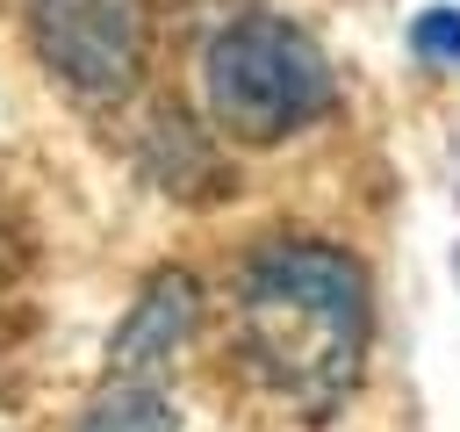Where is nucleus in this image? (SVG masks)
<instances>
[{
	"label": "nucleus",
	"mask_w": 460,
	"mask_h": 432,
	"mask_svg": "<svg viewBox=\"0 0 460 432\" xmlns=\"http://www.w3.org/2000/svg\"><path fill=\"white\" fill-rule=\"evenodd\" d=\"M208 108L244 144H280L331 108L323 50L280 14H237L208 43Z\"/></svg>",
	"instance_id": "2"
},
{
	"label": "nucleus",
	"mask_w": 460,
	"mask_h": 432,
	"mask_svg": "<svg viewBox=\"0 0 460 432\" xmlns=\"http://www.w3.org/2000/svg\"><path fill=\"white\" fill-rule=\"evenodd\" d=\"M237 338L252 374L295 403L331 410L352 396L367 367V281L338 245H266L244 259L237 281Z\"/></svg>",
	"instance_id": "1"
},
{
	"label": "nucleus",
	"mask_w": 460,
	"mask_h": 432,
	"mask_svg": "<svg viewBox=\"0 0 460 432\" xmlns=\"http://www.w3.org/2000/svg\"><path fill=\"white\" fill-rule=\"evenodd\" d=\"M194 324H201V288H194L187 274H158V281L129 302V317L115 324V338H108L115 374H151L158 360H172V353L194 338Z\"/></svg>",
	"instance_id": "4"
},
{
	"label": "nucleus",
	"mask_w": 460,
	"mask_h": 432,
	"mask_svg": "<svg viewBox=\"0 0 460 432\" xmlns=\"http://www.w3.org/2000/svg\"><path fill=\"white\" fill-rule=\"evenodd\" d=\"M79 432H180V418H172V403H165L158 389L115 382V389L79 418Z\"/></svg>",
	"instance_id": "5"
},
{
	"label": "nucleus",
	"mask_w": 460,
	"mask_h": 432,
	"mask_svg": "<svg viewBox=\"0 0 460 432\" xmlns=\"http://www.w3.org/2000/svg\"><path fill=\"white\" fill-rule=\"evenodd\" d=\"M36 58L86 101L137 86L151 50V0H22Z\"/></svg>",
	"instance_id": "3"
},
{
	"label": "nucleus",
	"mask_w": 460,
	"mask_h": 432,
	"mask_svg": "<svg viewBox=\"0 0 460 432\" xmlns=\"http://www.w3.org/2000/svg\"><path fill=\"white\" fill-rule=\"evenodd\" d=\"M410 50L424 65H460V7H424L410 22Z\"/></svg>",
	"instance_id": "6"
}]
</instances>
